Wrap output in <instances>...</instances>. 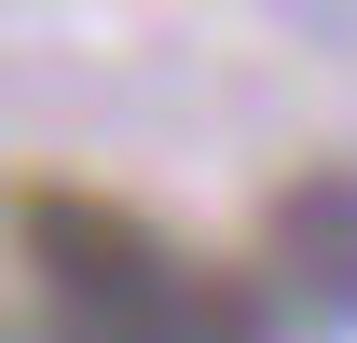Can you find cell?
I'll return each mask as SVG.
<instances>
[{
  "label": "cell",
  "instance_id": "6da1fadb",
  "mask_svg": "<svg viewBox=\"0 0 357 343\" xmlns=\"http://www.w3.org/2000/svg\"><path fill=\"white\" fill-rule=\"evenodd\" d=\"M14 247H28V275L55 302V343H275L261 261H192L110 192L28 178L14 192Z\"/></svg>",
  "mask_w": 357,
  "mask_h": 343
},
{
  "label": "cell",
  "instance_id": "7a4b0ae2",
  "mask_svg": "<svg viewBox=\"0 0 357 343\" xmlns=\"http://www.w3.org/2000/svg\"><path fill=\"white\" fill-rule=\"evenodd\" d=\"M261 289L275 302H316V316H357V165H316L275 192L261 220Z\"/></svg>",
  "mask_w": 357,
  "mask_h": 343
}]
</instances>
